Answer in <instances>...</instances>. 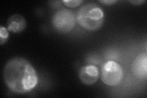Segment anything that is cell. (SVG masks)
Segmentation results:
<instances>
[{"instance_id":"52a82bcc","label":"cell","mask_w":147,"mask_h":98,"mask_svg":"<svg viewBox=\"0 0 147 98\" xmlns=\"http://www.w3.org/2000/svg\"><path fill=\"white\" fill-rule=\"evenodd\" d=\"M26 26L25 18L20 14L12 15L7 21V30L15 33L24 31Z\"/></svg>"},{"instance_id":"9c48e42d","label":"cell","mask_w":147,"mask_h":98,"mask_svg":"<svg viewBox=\"0 0 147 98\" xmlns=\"http://www.w3.org/2000/svg\"><path fill=\"white\" fill-rule=\"evenodd\" d=\"M82 1L80 0H67V1H62V3L69 7H76L78 6H79L80 4L82 3Z\"/></svg>"},{"instance_id":"ba28073f","label":"cell","mask_w":147,"mask_h":98,"mask_svg":"<svg viewBox=\"0 0 147 98\" xmlns=\"http://www.w3.org/2000/svg\"><path fill=\"white\" fill-rule=\"evenodd\" d=\"M8 36L9 33L7 30L3 26H1V28H0V38H1V42H0V44L1 45H3L4 43H5L6 41L8 39Z\"/></svg>"},{"instance_id":"3957f363","label":"cell","mask_w":147,"mask_h":98,"mask_svg":"<svg viewBox=\"0 0 147 98\" xmlns=\"http://www.w3.org/2000/svg\"><path fill=\"white\" fill-rule=\"evenodd\" d=\"M76 17L74 14L67 9H61L54 14L52 23L54 28L58 32L66 33L70 32L75 26Z\"/></svg>"},{"instance_id":"5b68a950","label":"cell","mask_w":147,"mask_h":98,"mask_svg":"<svg viewBox=\"0 0 147 98\" xmlns=\"http://www.w3.org/2000/svg\"><path fill=\"white\" fill-rule=\"evenodd\" d=\"M99 72L98 68L94 65H86L81 68L79 71V77L82 83L86 85H91L98 80Z\"/></svg>"},{"instance_id":"8992f818","label":"cell","mask_w":147,"mask_h":98,"mask_svg":"<svg viewBox=\"0 0 147 98\" xmlns=\"http://www.w3.org/2000/svg\"><path fill=\"white\" fill-rule=\"evenodd\" d=\"M132 71L134 75L140 78H146L147 75V55L146 53L139 54L132 64Z\"/></svg>"},{"instance_id":"30bf717a","label":"cell","mask_w":147,"mask_h":98,"mask_svg":"<svg viewBox=\"0 0 147 98\" xmlns=\"http://www.w3.org/2000/svg\"><path fill=\"white\" fill-rule=\"evenodd\" d=\"M99 2L105 5H112V4L115 3L117 1L115 0H105V1H99Z\"/></svg>"},{"instance_id":"277c9868","label":"cell","mask_w":147,"mask_h":98,"mask_svg":"<svg viewBox=\"0 0 147 98\" xmlns=\"http://www.w3.org/2000/svg\"><path fill=\"white\" fill-rule=\"evenodd\" d=\"M123 71L120 65L114 61L105 63L101 71V80L109 86H116L120 83Z\"/></svg>"},{"instance_id":"6da1fadb","label":"cell","mask_w":147,"mask_h":98,"mask_svg":"<svg viewBox=\"0 0 147 98\" xmlns=\"http://www.w3.org/2000/svg\"><path fill=\"white\" fill-rule=\"evenodd\" d=\"M3 78L12 92L24 94L35 88L38 82V74L31 63L24 58L9 59L3 71Z\"/></svg>"},{"instance_id":"8fae6325","label":"cell","mask_w":147,"mask_h":98,"mask_svg":"<svg viewBox=\"0 0 147 98\" xmlns=\"http://www.w3.org/2000/svg\"><path fill=\"white\" fill-rule=\"evenodd\" d=\"M129 2L133 4H134V5H140V4H143L145 2V0H143V1H142V0H135V1H129Z\"/></svg>"},{"instance_id":"7a4b0ae2","label":"cell","mask_w":147,"mask_h":98,"mask_svg":"<svg viewBox=\"0 0 147 98\" xmlns=\"http://www.w3.org/2000/svg\"><path fill=\"white\" fill-rule=\"evenodd\" d=\"M76 20L84 29L90 31L99 30L104 20V14L99 6L94 3H88L78 11Z\"/></svg>"}]
</instances>
